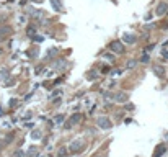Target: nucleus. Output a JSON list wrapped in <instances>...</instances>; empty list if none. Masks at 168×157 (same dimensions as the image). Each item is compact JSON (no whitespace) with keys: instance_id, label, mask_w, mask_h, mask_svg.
Returning a JSON list of instances; mask_svg holds the SVG:
<instances>
[{"instance_id":"f03ea898","label":"nucleus","mask_w":168,"mask_h":157,"mask_svg":"<svg viewBox=\"0 0 168 157\" xmlns=\"http://www.w3.org/2000/svg\"><path fill=\"white\" fill-rule=\"evenodd\" d=\"M33 138H36L38 139V138H41V134H39V133H33Z\"/></svg>"},{"instance_id":"f257e3e1","label":"nucleus","mask_w":168,"mask_h":157,"mask_svg":"<svg viewBox=\"0 0 168 157\" xmlns=\"http://www.w3.org/2000/svg\"><path fill=\"white\" fill-rule=\"evenodd\" d=\"M98 124H100L101 128H109V121L106 118H100V120H98Z\"/></svg>"}]
</instances>
